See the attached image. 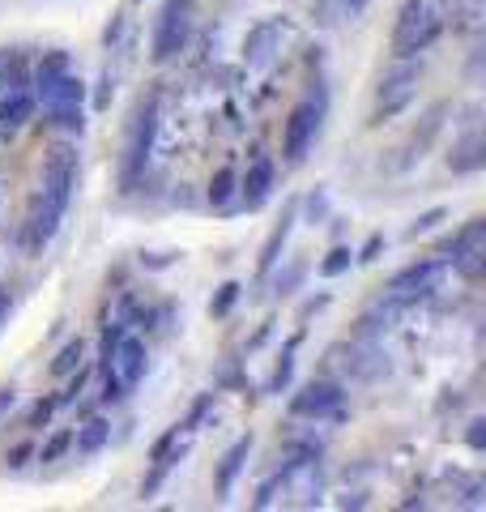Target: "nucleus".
Listing matches in <instances>:
<instances>
[{
  "label": "nucleus",
  "instance_id": "16",
  "mask_svg": "<svg viewBox=\"0 0 486 512\" xmlns=\"http://www.w3.org/2000/svg\"><path fill=\"white\" fill-rule=\"evenodd\" d=\"M248 453H252V436H239L231 448H226V457L218 466V491L222 495H231V487H235V478L243 470V461H248Z\"/></svg>",
  "mask_w": 486,
  "mask_h": 512
},
{
  "label": "nucleus",
  "instance_id": "25",
  "mask_svg": "<svg viewBox=\"0 0 486 512\" xmlns=\"http://www.w3.org/2000/svg\"><path fill=\"white\" fill-rule=\"evenodd\" d=\"M239 291H243L239 282H222V286H218V295L209 299V316H226V312H231V308H235V299H239Z\"/></svg>",
  "mask_w": 486,
  "mask_h": 512
},
{
  "label": "nucleus",
  "instance_id": "19",
  "mask_svg": "<svg viewBox=\"0 0 486 512\" xmlns=\"http://www.w3.org/2000/svg\"><path fill=\"white\" fill-rule=\"evenodd\" d=\"M81 359H86V342H81V338L64 342V346H60V355L52 359V376H73L77 367H81Z\"/></svg>",
  "mask_w": 486,
  "mask_h": 512
},
{
  "label": "nucleus",
  "instance_id": "7",
  "mask_svg": "<svg viewBox=\"0 0 486 512\" xmlns=\"http://www.w3.org/2000/svg\"><path fill=\"white\" fill-rule=\"evenodd\" d=\"M103 367H111V372L120 376V384L128 393L137 389V384L145 380V372H150V350H145V342L137 338V333H120L116 346H111V355L103 359Z\"/></svg>",
  "mask_w": 486,
  "mask_h": 512
},
{
  "label": "nucleus",
  "instance_id": "18",
  "mask_svg": "<svg viewBox=\"0 0 486 512\" xmlns=\"http://www.w3.org/2000/svg\"><path fill=\"white\" fill-rule=\"evenodd\" d=\"M273 39H282V26H278V22H261V26H256L252 35H248V60H252V64H269Z\"/></svg>",
  "mask_w": 486,
  "mask_h": 512
},
{
  "label": "nucleus",
  "instance_id": "15",
  "mask_svg": "<svg viewBox=\"0 0 486 512\" xmlns=\"http://www.w3.org/2000/svg\"><path fill=\"white\" fill-rule=\"evenodd\" d=\"M452 269H457V274H461L465 282H478V278L486 274V235L469 239L465 248L452 252Z\"/></svg>",
  "mask_w": 486,
  "mask_h": 512
},
{
  "label": "nucleus",
  "instance_id": "34",
  "mask_svg": "<svg viewBox=\"0 0 486 512\" xmlns=\"http://www.w3.org/2000/svg\"><path fill=\"white\" fill-rule=\"evenodd\" d=\"M13 402H18V393H13V389H0V414L13 410Z\"/></svg>",
  "mask_w": 486,
  "mask_h": 512
},
{
  "label": "nucleus",
  "instance_id": "36",
  "mask_svg": "<svg viewBox=\"0 0 486 512\" xmlns=\"http://www.w3.org/2000/svg\"><path fill=\"white\" fill-rule=\"evenodd\" d=\"M346 5H350V9H363V5H367V0H346Z\"/></svg>",
  "mask_w": 486,
  "mask_h": 512
},
{
  "label": "nucleus",
  "instance_id": "20",
  "mask_svg": "<svg viewBox=\"0 0 486 512\" xmlns=\"http://www.w3.org/2000/svg\"><path fill=\"white\" fill-rule=\"evenodd\" d=\"M295 350H299V338H290L286 350H282V359H278V367H273V376H269V393H282L290 384V376H295Z\"/></svg>",
  "mask_w": 486,
  "mask_h": 512
},
{
  "label": "nucleus",
  "instance_id": "28",
  "mask_svg": "<svg viewBox=\"0 0 486 512\" xmlns=\"http://www.w3.org/2000/svg\"><path fill=\"white\" fill-rule=\"evenodd\" d=\"M380 252H384V235L376 231V235H371V239H367V244H363V252H354V261H363V265H371V261H380Z\"/></svg>",
  "mask_w": 486,
  "mask_h": 512
},
{
  "label": "nucleus",
  "instance_id": "14",
  "mask_svg": "<svg viewBox=\"0 0 486 512\" xmlns=\"http://www.w3.org/2000/svg\"><path fill=\"white\" fill-rule=\"evenodd\" d=\"M448 167H452V175H474V171L486 167V141H482L478 128H469V133L457 141V146H452Z\"/></svg>",
  "mask_w": 486,
  "mask_h": 512
},
{
  "label": "nucleus",
  "instance_id": "9",
  "mask_svg": "<svg viewBox=\"0 0 486 512\" xmlns=\"http://www.w3.org/2000/svg\"><path fill=\"white\" fill-rule=\"evenodd\" d=\"M188 30H192L188 0H167V9H162V18H158V30H154V60H171L175 52H184Z\"/></svg>",
  "mask_w": 486,
  "mask_h": 512
},
{
  "label": "nucleus",
  "instance_id": "32",
  "mask_svg": "<svg viewBox=\"0 0 486 512\" xmlns=\"http://www.w3.org/2000/svg\"><path fill=\"white\" fill-rule=\"evenodd\" d=\"M307 210H312V222H316V218H324V210H329L324 192H312V197H307Z\"/></svg>",
  "mask_w": 486,
  "mask_h": 512
},
{
  "label": "nucleus",
  "instance_id": "8",
  "mask_svg": "<svg viewBox=\"0 0 486 512\" xmlns=\"http://www.w3.org/2000/svg\"><path fill=\"white\" fill-rule=\"evenodd\" d=\"M440 274H444V261H440V256H423V261H414V265L397 269L393 282H388V299H397V303L423 299L427 291H435Z\"/></svg>",
  "mask_w": 486,
  "mask_h": 512
},
{
  "label": "nucleus",
  "instance_id": "37",
  "mask_svg": "<svg viewBox=\"0 0 486 512\" xmlns=\"http://www.w3.org/2000/svg\"><path fill=\"white\" fill-rule=\"evenodd\" d=\"M137 5H141V0H137Z\"/></svg>",
  "mask_w": 486,
  "mask_h": 512
},
{
  "label": "nucleus",
  "instance_id": "11",
  "mask_svg": "<svg viewBox=\"0 0 486 512\" xmlns=\"http://www.w3.org/2000/svg\"><path fill=\"white\" fill-rule=\"evenodd\" d=\"M154 128H158V99H150L137 111L133 137H128V158H124V184H133L141 175L145 158H150V146H154Z\"/></svg>",
  "mask_w": 486,
  "mask_h": 512
},
{
  "label": "nucleus",
  "instance_id": "10",
  "mask_svg": "<svg viewBox=\"0 0 486 512\" xmlns=\"http://www.w3.org/2000/svg\"><path fill=\"white\" fill-rule=\"evenodd\" d=\"M414 94H418V69L414 64H401L376 90V120H388V116H397V111H405L414 103Z\"/></svg>",
  "mask_w": 486,
  "mask_h": 512
},
{
  "label": "nucleus",
  "instance_id": "12",
  "mask_svg": "<svg viewBox=\"0 0 486 512\" xmlns=\"http://www.w3.org/2000/svg\"><path fill=\"white\" fill-rule=\"evenodd\" d=\"M273 180H278V171H273L269 158H256L248 167V175L239 180V192H243V210H261V205L273 197Z\"/></svg>",
  "mask_w": 486,
  "mask_h": 512
},
{
  "label": "nucleus",
  "instance_id": "2",
  "mask_svg": "<svg viewBox=\"0 0 486 512\" xmlns=\"http://www.w3.org/2000/svg\"><path fill=\"white\" fill-rule=\"evenodd\" d=\"M35 116V82L22 52H0V137H18Z\"/></svg>",
  "mask_w": 486,
  "mask_h": 512
},
{
  "label": "nucleus",
  "instance_id": "17",
  "mask_svg": "<svg viewBox=\"0 0 486 512\" xmlns=\"http://www.w3.org/2000/svg\"><path fill=\"white\" fill-rule=\"evenodd\" d=\"M111 440V423L107 419H90L86 427H77L73 431V448L81 457H94V453H103V444Z\"/></svg>",
  "mask_w": 486,
  "mask_h": 512
},
{
  "label": "nucleus",
  "instance_id": "5",
  "mask_svg": "<svg viewBox=\"0 0 486 512\" xmlns=\"http://www.w3.org/2000/svg\"><path fill=\"white\" fill-rule=\"evenodd\" d=\"M320 128H324V99H320V94H307V99L290 111L286 137H282V150H286L290 167H299L307 158V150H312L316 137H320Z\"/></svg>",
  "mask_w": 486,
  "mask_h": 512
},
{
  "label": "nucleus",
  "instance_id": "13",
  "mask_svg": "<svg viewBox=\"0 0 486 512\" xmlns=\"http://www.w3.org/2000/svg\"><path fill=\"white\" fill-rule=\"evenodd\" d=\"M295 222H299V201H286V210H282V218H278V227L269 231L265 248H261V274H265V278L273 274V269H278V261H282V248H286L290 231H295Z\"/></svg>",
  "mask_w": 486,
  "mask_h": 512
},
{
  "label": "nucleus",
  "instance_id": "3",
  "mask_svg": "<svg viewBox=\"0 0 486 512\" xmlns=\"http://www.w3.org/2000/svg\"><path fill=\"white\" fill-rule=\"evenodd\" d=\"M35 107L64 133H81L86 128V82L77 73H47L35 77Z\"/></svg>",
  "mask_w": 486,
  "mask_h": 512
},
{
  "label": "nucleus",
  "instance_id": "35",
  "mask_svg": "<svg viewBox=\"0 0 486 512\" xmlns=\"http://www.w3.org/2000/svg\"><path fill=\"white\" fill-rule=\"evenodd\" d=\"M5 316H9V291L0 286V325H5Z\"/></svg>",
  "mask_w": 486,
  "mask_h": 512
},
{
  "label": "nucleus",
  "instance_id": "4",
  "mask_svg": "<svg viewBox=\"0 0 486 512\" xmlns=\"http://www.w3.org/2000/svg\"><path fill=\"white\" fill-rule=\"evenodd\" d=\"M440 35H444V9L431 5V0H405L393 26V52L401 60H414Z\"/></svg>",
  "mask_w": 486,
  "mask_h": 512
},
{
  "label": "nucleus",
  "instance_id": "21",
  "mask_svg": "<svg viewBox=\"0 0 486 512\" xmlns=\"http://www.w3.org/2000/svg\"><path fill=\"white\" fill-rule=\"evenodd\" d=\"M350 265H354V252H350L346 244H337V248L320 261V274H324V278H342V274H350Z\"/></svg>",
  "mask_w": 486,
  "mask_h": 512
},
{
  "label": "nucleus",
  "instance_id": "30",
  "mask_svg": "<svg viewBox=\"0 0 486 512\" xmlns=\"http://www.w3.org/2000/svg\"><path fill=\"white\" fill-rule=\"evenodd\" d=\"M30 457H35V448H30V444H18V448H13V453H9V461H5V466H9V470H22Z\"/></svg>",
  "mask_w": 486,
  "mask_h": 512
},
{
  "label": "nucleus",
  "instance_id": "31",
  "mask_svg": "<svg viewBox=\"0 0 486 512\" xmlns=\"http://www.w3.org/2000/svg\"><path fill=\"white\" fill-rule=\"evenodd\" d=\"M81 384H86V367H77V376L69 380V389H64L56 402H77V393H81Z\"/></svg>",
  "mask_w": 486,
  "mask_h": 512
},
{
  "label": "nucleus",
  "instance_id": "1",
  "mask_svg": "<svg viewBox=\"0 0 486 512\" xmlns=\"http://www.w3.org/2000/svg\"><path fill=\"white\" fill-rule=\"evenodd\" d=\"M73 188H77V150L56 146L52 158H47V167H43V188L35 192L30 214H26V248L52 244V235L60 231L64 214H69Z\"/></svg>",
  "mask_w": 486,
  "mask_h": 512
},
{
  "label": "nucleus",
  "instance_id": "29",
  "mask_svg": "<svg viewBox=\"0 0 486 512\" xmlns=\"http://www.w3.org/2000/svg\"><path fill=\"white\" fill-rule=\"evenodd\" d=\"M465 444L474 448V453H482V448H486V419H474V423H469V431H465Z\"/></svg>",
  "mask_w": 486,
  "mask_h": 512
},
{
  "label": "nucleus",
  "instance_id": "27",
  "mask_svg": "<svg viewBox=\"0 0 486 512\" xmlns=\"http://www.w3.org/2000/svg\"><path fill=\"white\" fill-rule=\"evenodd\" d=\"M303 282V265H290V269H282L278 278H273V291H282V295H290L295 286Z\"/></svg>",
  "mask_w": 486,
  "mask_h": 512
},
{
  "label": "nucleus",
  "instance_id": "33",
  "mask_svg": "<svg viewBox=\"0 0 486 512\" xmlns=\"http://www.w3.org/2000/svg\"><path fill=\"white\" fill-rule=\"evenodd\" d=\"M324 303H329V295H316V299H307V303H303V320H307V316H312V312H320V308H324Z\"/></svg>",
  "mask_w": 486,
  "mask_h": 512
},
{
  "label": "nucleus",
  "instance_id": "24",
  "mask_svg": "<svg viewBox=\"0 0 486 512\" xmlns=\"http://www.w3.org/2000/svg\"><path fill=\"white\" fill-rule=\"evenodd\" d=\"M69 448H73V431H56V436L39 448V461H43V466H52V461H60Z\"/></svg>",
  "mask_w": 486,
  "mask_h": 512
},
{
  "label": "nucleus",
  "instance_id": "23",
  "mask_svg": "<svg viewBox=\"0 0 486 512\" xmlns=\"http://www.w3.org/2000/svg\"><path fill=\"white\" fill-rule=\"evenodd\" d=\"M448 218V210H444V205H435V210H427V214H418L414 222H410V227H405V239H418V235H431L435 227H440V222Z\"/></svg>",
  "mask_w": 486,
  "mask_h": 512
},
{
  "label": "nucleus",
  "instance_id": "22",
  "mask_svg": "<svg viewBox=\"0 0 486 512\" xmlns=\"http://www.w3.org/2000/svg\"><path fill=\"white\" fill-rule=\"evenodd\" d=\"M239 188V180H235V171L231 167H222L218 175H214V180H209V201H214V205H226V201H231V192Z\"/></svg>",
  "mask_w": 486,
  "mask_h": 512
},
{
  "label": "nucleus",
  "instance_id": "6",
  "mask_svg": "<svg viewBox=\"0 0 486 512\" xmlns=\"http://www.w3.org/2000/svg\"><path fill=\"white\" fill-rule=\"evenodd\" d=\"M342 406H346V389L333 380H312L290 397V414H299V419H337Z\"/></svg>",
  "mask_w": 486,
  "mask_h": 512
},
{
  "label": "nucleus",
  "instance_id": "26",
  "mask_svg": "<svg viewBox=\"0 0 486 512\" xmlns=\"http://www.w3.org/2000/svg\"><path fill=\"white\" fill-rule=\"evenodd\" d=\"M56 397H39L35 406H30V414H26V427H47L52 423V414H56Z\"/></svg>",
  "mask_w": 486,
  "mask_h": 512
}]
</instances>
